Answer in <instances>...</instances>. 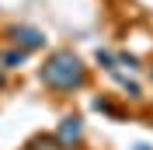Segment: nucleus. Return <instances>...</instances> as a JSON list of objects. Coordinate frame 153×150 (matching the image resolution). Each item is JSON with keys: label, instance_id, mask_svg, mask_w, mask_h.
<instances>
[{"label": "nucleus", "instance_id": "5", "mask_svg": "<svg viewBox=\"0 0 153 150\" xmlns=\"http://www.w3.org/2000/svg\"><path fill=\"white\" fill-rule=\"evenodd\" d=\"M136 150H150V147H136Z\"/></svg>", "mask_w": 153, "mask_h": 150}, {"label": "nucleus", "instance_id": "4", "mask_svg": "<svg viewBox=\"0 0 153 150\" xmlns=\"http://www.w3.org/2000/svg\"><path fill=\"white\" fill-rule=\"evenodd\" d=\"M25 56H28L25 49H18V52L10 49V52H4V59H0V63H4V70H14V63H21V59H25Z\"/></svg>", "mask_w": 153, "mask_h": 150}, {"label": "nucleus", "instance_id": "2", "mask_svg": "<svg viewBox=\"0 0 153 150\" xmlns=\"http://www.w3.org/2000/svg\"><path fill=\"white\" fill-rule=\"evenodd\" d=\"M10 42H14V46H21L25 52H28V49L45 46V35H42L38 28H25V25H18V28H10Z\"/></svg>", "mask_w": 153, "mask_h": 150}, {"label": "nucleus", "instance_id": "1", "mask_svg": "<svg viewBox=\"0 0 153 150\" xmlns=\"http://www.w3.org/2000/svg\"><path fill=\"white\" fill-rule=\"evenodd\" d=\"M38 77H42V84L52 87V91H76V87L87 84V66H84V59L73 56L70 49H59V52H52V56L42 63Z\"/></svg>", "mask_w": 153, "mask_h": 150}, {"label": "nucleus", "instance_id": "3", "mask_svg": "<svg viewBox=\"0 0 153 150\" xmlns=\"http://www.w3.org/2000/svg\"><path fill=\"white\" fill-rule=\"evenodd\" d=\"M63 140H66V143L70 140H73V143L80 140V119H76V115H66V119H63Z\"/></svg>", "mask_w": 153, "mask_h": 150}]
</instances>
